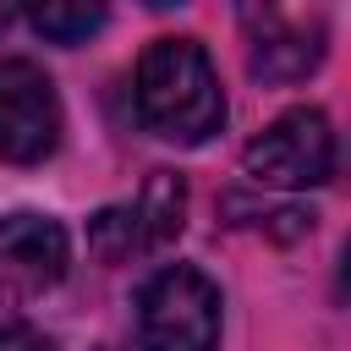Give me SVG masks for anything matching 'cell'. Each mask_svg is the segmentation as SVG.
I'll list each match as a JSON object with an SVG mask.
<instances>
[{
  "label": "cell",
  "mask_w": 351,
  "mask_h": 351,
  "mask_svg": "<svg viewBox=\"0 0 351 351\" xmlns=\"http://www.w3.org/2000/svg\"><path fill=\"white\" fill-rule=\"evenodd\" d=\"M137 115L154 137L197 148L225 126V93L197 38H154L137 60Z\"/></svg>",
  "instance_id": "1"
},
{
  "label": "cell",
  "mask_w": 351,
  "mask_h": 351,
  "mask_svg": "<svg viewBox=\"0 0 351 351\" xmlns=\"http://www.w3.org/2000/svg\"><path fill=\"white\" fill-rule=\"evenodd\" d=\"M137 346L143 351H214L219 285L192 263L159 269L137 296Z\"/></svg>",
  "instance_id": "2"
},
{
  "label": "cell",
  "mask_w": 351,
  "mask_h": 351,
  "mask_svg": "<svg viewBox=\"0 0 351 351\" xmlns=\"http://www.w3.org/2000/svg\"><path fill=\"white\" fill-rule=\"evenodd\" d=\"M247 176L258 186H280V192H302V186H324L335 176V126L324 110H285L280 121H269L247 154H241Z\"/></svg>",
  "instance_id": "3"
},
{
  "label": "cell",
  "mask_w": 351,
  "mask_h": 351,
  "mask_svg": "<svg viewBox=\"0 0 351 351\" xmlns=\"http://www.w3.org/2000/svg\"><path fill=\"white\" fill-rule=\"evenodd\" d=\"M60 93L33 60H0V159L38 165L60 148Z\"/></svg>",
  "instance_id": "4"
},
{
  "label": "cell",
  "mask_w": 351,
  "mask_h": 351,
  "mask_svg": "<svg viewBox=\"0 0 351 351\" xmlns=\"http://www.w3.org/2000/svg\"><path fill=\"white\" fill-rule=\"evenodd\" d=\"M71 263L66 225L49 214H5L0 219V302H33L60 285Z\"/></svg>",
  "instance_id": "5"
},
{
  "label": "cell",
  "mask_w": 351,
  "mask_h": 351,
  "mask_svg": "<svg viewBox=\"0 0 351 351\" xmlns=\"http://www.w3.org/2000/svg\"><path fill=\"white\" fill-rule=\"evenodd\" d=\"M241 22L252 38V71L263 82H296L324 60V27H296L274 0H241Z\"/></svg>",
  "instance_id": "6"
},
{
  "label": "cell",
  "mask_w": 351,
  "mask_h": 351,
  "mask_svg": "<svg viewBox=\"0 0 351 351\" xmlns=\"http://www.w3.org/2000/svg\"><path fill=\"white\" fill-rule=\"evenodd\" d=\"M181 219H186V186L181 176L170 170H154V181L143 186V197L132 203V225H137V247L143 252H159L181 236Z\"/></svg>",
  "instance_id": "7"
},
{
  "label": "cell",
  "mask_w": 351,
  "mask_h": 351,
  "mask_svg": "<svg viewBox=\"0 0 351 351\" xmlns=\"http://www.w3.org/2000/svg\"><path fill=\"white\" fill-rule=\"evenodd\" d=\"M16 5L49 44H82L104 27V0H16Z\"/></svg>",
  "instance_id": "8"
},
{
  "label": "cell",
  "mask_w": 351,
  "mask_h": 351,
  "mask_svg": "<svg viewBox=\"0 0 351 351\" xmlns=\"http://www.w3.org/2000/svg\"><path fill=\"white\" fill-rule=\"evenodd\" d=\"M0 351H55V340H44L33 329H0Z\"/></svg>",
  "instance_id": "9"
},
{
  "label": "cell",
  "mask_w": 351,
  "mask_h": 351,
  "mask_svg": "<svg viewBox=\"0 0 351 351\" xmlns=\"http://www.w3.org/2000/svg\"><path fill=\"white\" fill-rule=\"evenodd\" d=\"M148 11H170V5H181V0H143Z\"/></svg>",
  "instance_id": "10"
},
{
  "label": "cell",
  "mask_w": 351,
  "mask_h": 351,
  "mask_svg": "<svg viewBox=\"0 0 351 351\" xmlns=\"http://www.w3.org/2000/svg\"><path fill=\"white\" fill-rule=\"evenodd\" d=\"M11 5H16V0H0V33H5V22H11Z\"/></svg>",
  "instance_id": "11"
}]
</instances>
